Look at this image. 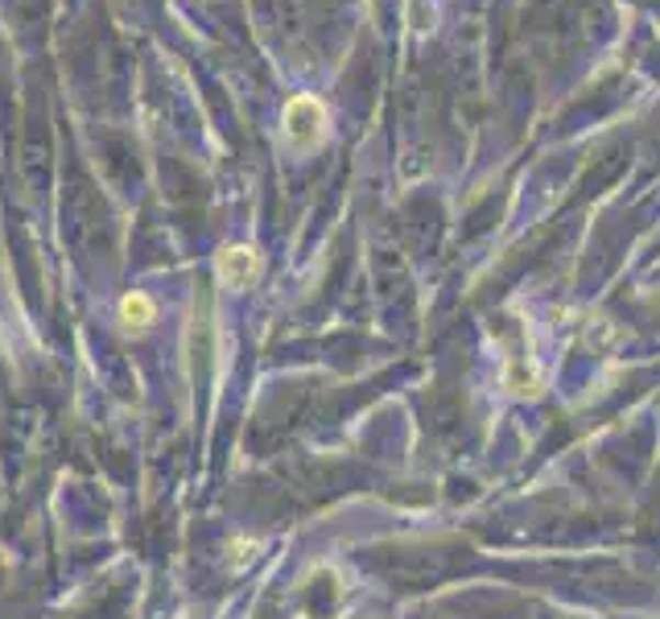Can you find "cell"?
<instances>
[{"instance_id": "3957f363", "label": "cell", "mask_w": 660, "mask_h": 619, "mask_svg": "<svg viewBox=\"0 0 660 619\" xmlns=\"http://www.w3.org/2000/svg\"><path fill=\"white\" fill-rule=\"evenodd\" d=\"M120 323H124L128 330L153 327V323H157V302H153L149 293H141V290L124 293V297H120Z\"/></svg>"}, {"instance_id": "6da1fadb", "label": "cell", "mask_w": 660, "mask_h": 619, "mask_svg": "<svg viewBox=\"0 0 660 619\" xmlns=\"http://www.w3.org/2000/svg\"><path fill=\"white\" fill-rule=\"evenodd\" d=\"M326 108L322 100L314 95H293L286 103V116H281V133H286L289 149H298V154H310V149H318L322 140H326Z\"/></svg>"}, {"instance_id": "277c9868", "label": "cell", "mask_w": 660, "mask_h": 619, "mask_svg": "<svg viewBox=\"0 0 660 619\" xmlns=\"http://www.w3.org/2000/svg\"><path fill=\"white\" fill-rule=\"evenodd\" d=\"M504 384H508L512 396H537L541 393V372H537V363L512 360L508 372H504Z\"/></svg>"}, {"instance_id": "5b68a950", "label": "cell", "mask_w": 660, "mask_h": 619, "mask_svg": "<svg viewBox=\"0 0 660 619\" xmlns=\"http://www.w3.org/2000/svg\"><path fill=\"white\" fill-rule=\"evenodd\" d=\"M256 553H260V541L253 537H236L232 545H227V558H232V570H248L256 562Z\"/></svg>"}, {"instance_id": "7a4b0ae2", "label": "cell", "mask_w": 660, "mask_h": 619, "mask_svg": "<svg viewBox=\"0 0 660 619\" xmlns=\"http://www.w3.org/2000/svg\"><path fill=\"white\" fill-rule=\"evenodd\" d=\"M215 273L227 290H248L256 277H260V257L248 244H227L220 257H215Z\"/></svg>"}]
</instances>
